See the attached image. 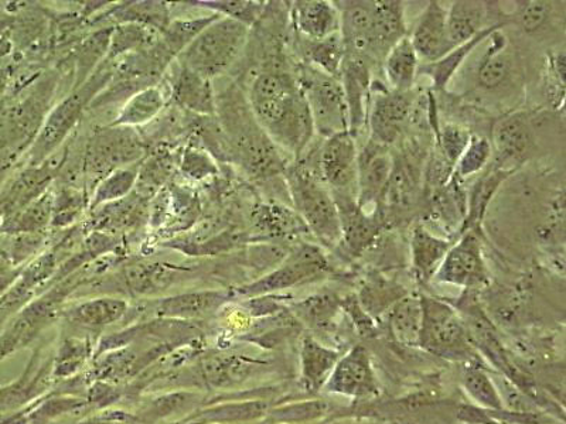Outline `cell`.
I'll use <instances>...</instances> for the list:
<instances>
[{
  "label": "cell",
  "mask_w": 566,
  "mask_h": 424,
  "mask_svg": "<svg viewBox=\"0 0 566 424\" xmlns=\"http://www.w3.org/2000/svg\"><path fill=\"white\" fill-rule=\"evenodd\" d=\"M247 98L256 123L277 148L292 160L300 159L316 134L295 71L266 65L252 78Z\"/></svg>",
  "instance_id": "obj_1"
},
{
  "label": "cell",
  "mask_w": 566,
  "mask_h": 424,
  "mask_svg": "<svg viewBox=\"0 0 566 424\" xmlns=\"http://www.w3.org/2000/svg\"><path fill=\"white\" fill-rule=\"evenodd\" d=\"M458 74L468 83L458 98L483 113L499 108H507L505 110L512 113L523 104L524 59L517 43L509 38L504 28L490 33L469 55Z\"/></svg>",
  "instance_id": "obj_2"
},
{
  "label": "cell",
  "mask_w": 566,
  "mask_h": 424,
  "mask_svg": "<svg viewBox=\"0 0 566 424\" xmlns=\"http://www.w3.org/2000/svg\"><path fill=\"white\" fill-rule=\"evenodd\" d=\"M216 118L229 163L239 166L250 179L261 183L285 174L291 165L290 156L283 153L256 123L240 85L231 84L216 94Z\"/></svg>",
  "instance_id": "obj_3"
},
{
  "label": "cell",
  "mask_w": 566,
  "mask_h": 424,
  "mask_svg": "<svg viewBox=\"0 0 566 424\" xmlns=\"http://www.w3.org/2000/svg\"><path fill=\"white\" fill-rule=\"evenodd\" d=\"M557 113L547 109H514L499 115L489 130L494 169L518 173L539 155V132L547 128Z\"/></svg>",
  "instance_id": "obj_4"
},
{
  "label": "cell",
  "mask_w": 566,
  "mask_h": 424,
  "mask_svg": "<svg viewBox=\"0 0 566 424\" xmlns=\"http://www.w3.org/2000/svg\"><path fill=\"white\" fill-rule=\"evenodd\" d=\"M292 209L305 222L317 245L337 250L342 241L340 216L335 199L316 174L293 160L283 174Z\"/></svg>",
  "instance_id": "obj_5"
},
{
  "label": "cell",
  "mask_w": 566,
  "mask_h": 424,
  "mask_svg": "<svg viewBox=\"0 0 566 424\" xmlns=\"http://www.w3.org/2000/svg\"><path fill=\"white\" fill-rule=\"evenodd\" d=\"M57 77L50 74L40 78L29 89L27 97L7 106L0 115V171L17 163L24 151H29L42 129L54 103Z\"/></svg>",
  "instance_id": "obj_6"
},
{
  "label": "cell",
  "mask_w": 566,
  "mask_h": 424,
  "mask_svg": "<svg viewBox=\"0 0 566 424\" xmlns=\"http://www.w3.org/2000/svg\"><path fill=\"white\" fill-rule=\"evenodd\" d=\"M251 28L229 18L214 20L177 55V64L214 80L239 62L250 40Z\"/></svg>",
  "instance_id": "obj_7"
},
{
  "label": "cell",
  "mask_w": 566,
  "mask_h": 424,
  "mask_svg": "<svg viewBox=\"0 0 566 424\" xmlns=\"http://www.w3.org/2000/svg\"><path fill=\"white\" fill-rule=\"evenodd\" d=\"M113 77L114 64L105 60L83 85L74 88L73 93L50 110L38 138L28 151L29 165H40L55 150L62 148L75 125L80 123L81 116L90 108L98 94L108 87Z\"/></svg>",
  "instance_id": "obj_8"
},
{
  "label": "cell",
  "mask_w": 566,
  "mask_h": 424,
  "mask_svg": "<svg viewBox=\"0 0 566 424\" xmlns=\"http://www.w3.org/2000/svg\"><path fill=\"white\" fill-rule=\"evenodd\" d=\"M357 140L350 132H343L321 141L313 140L296 160L321 179L333 199L348 197L357 200Z\"/></svg>",
  "instance_id": "obj_9"
},
{
  "label": "cell",
  "mask_w": 566,
  "mask_h": 424,
  "mask_svg": "<svg viewBox=\"0 0 566 424\" xmlns=\"http://www.w3.org/2000/svg\"><path fill=\"white\" fill-rule=\"evenodd\" d=\"M148 145L138 130L126 126H104L85 144L83 176L98 184L116 170L139 165L148 156Z\"/></svg>",
  "instance_id": "obj_10"
},
{
  "label": "cell",
  "mask_w": 566,
  "mask_h": 424,
  "mask_svg": "<svg viewBox=\"0 0 566 424\" xmlns=\"http://www.w3.org/2000/svg\"><path fill=\"white\" fill-rule=\"evenodd\" d=\"M421 305L419 347L448 360L467 362L478 358L468 327L451 301L421 295Z\"/></svg>",
  "instance_id": "obj_11"
},
{
  "label": "cell",
  "mask_w": 566,
  "mask_h": 424,
  "mask_svg": "<svg viewBox=\"0 0 566 424\" xmlns=\"http://www.w3.org/2000/svg\"><path fill=\"white\" fill-rule=\"evenodd\" d=\"M295 75L310 106L317 138L350 132V114L340 78L302 63H297Z\"/></svg>",
  "instance_id": "obj_12"
},
{
  "label": "cell",
  "mask_w": 566,
  "mask_h": 424,
  "mask_svg": "<svg viewBox=\"0 0 566 424\" xmlns=\"http://www.w3.org/2000/svg\"><path fill=\"white\" fill-rule=\"evenodd\" d=\"M419 97L416 89L399 93L374 80L367 114L368 138L388 148L397 146L416 124L423 104Z\"/></svg>",
  "instance_id": "obj_13"
},
{
  "label": "cell",
  "mask_w": 566,
  "mask_h": 424,
  "mask_svg": "<svg viewBox=\"0 0 566 424\" xmlns=\"http://www.w3.org/2000/svg\"><path fill=\"white\" fill-rule=\"evenodd\" d=\"M483 230H470L459 236L442 261L432 282L459 287L464 292H482L492 283L484 250Z\"/></svg>",
  "instance_id": "obj_14"
},
{
  "label": "cell",
  "mask_w": 566,
  "mask_h": 424,
  "mask_svg": "<svg viewBox=\"0 0 566 424\" xmlns=\"http://www.w3.org/2000/svg\"><path fill=\"white\" fill-rule=\"evenodd\" d=\"M69 148L55 150L40 165H28L0 191V222L27 209L50 189L55 176L62 173Z\"/></svg>",
  "instance_id": "obj_15"
},
{
  "label": "cell",
  "mask_w": 566,
  "mask_h": 424,
  "mask_svg": "<svg viewBox=\"0 0 566 424\" xmlns=\"http://www.w3.org/2000/svg\"><path fill=\"white\" fill-rule=\"evenodd\" d=\"M335 272L331 259L321 245L315 242H302L291 247L282 265L265 279L251 287L256 293L287 289L305 283L326 279Z\"/></svg>",
  "instance_id": "obj_16"
},
{
  "label": "cell",
  "mask_w": 566,
  "mask_h": 424,
  "mask_svg": "<svg viewBox=\"0 0 566 424\" xmlns=\"http://www.w3.org/2000/svg\"><path fill=\"white\" fill-rule=\"evenodd\" d=\"M515 7L505 12V23L513 26L531 42L548 44L553 49L564 47L566 10L563 2L528 0L514 2Z\"/></svg>",
  "instance_id": "obj_17"
},
{
  "label": "cell",
  "mask_w": 566,
  "mask_h": 424,
  "mask_svg": "<svg viewBox=\"0 0 566 424\" xmlns=\"http://www.w3.org/2000/svg\"><path fill=\"white\" fill-rule=\"evenodd\" d=\"M392 148L370 138L358 145L357 204L368 214L381 211L389 176L392 171Z\"/></svg>",
  "instance_id": "obj_18"
},
{
  "label": "cell",
  "mask_w": 566,
  "mask_h": 424,
  "mask_svg": "<svg viewBox=\"0 0 566 424\" xmlns=\"http://www.w3.org/2000/svg\"><path fill=\"white\" fill-rule=\"evenodd\" d=\"M338 216H340L342 241L337 250L348 259H358L371 251L381 239L384 232L388 231L382 212L368 214L357 204L356 199H335Z\"/></svg>",
  "instance_id": "obj_19"
},
{
  "label": "cell",
  "mask_w": 566,
  "mask_h": 424,
  "mask_svg": "<svg viewBox=\"0 0 566 424\" xmlns=\"http://www.w3.org/2000/svg\"><path fill=\"white\" fill-rule=\"evenodd\" d=\"M323 389L328 393L350 399L380 395V382L374 371L371 356L367 348L356 346L342 356Z\"/></svg>",
  "instance_id": "obj_20"
},
{
  "label": "cell",
  "mask_w": 566,
  "mask_h": 424,
  "mask_svg": "<svg viewBox=\"0 0 566 424\" xmlns=\"http://www.w3.org/2000/svg\"><path fill=\"white\" fill-rule=\"evenodd\" d=\"M447 24L449 38L454 47L476 38L490 28L504 26L505 10L493 2L458 0L448 8Z\"/></svg>",
  "instance_id": "obj_21"
},
{
  "label": "cell",
  "mask_w": 566,
  "mask_h": 424,
  "mask_svg": "<svg viewBox=\"0 0 566 424\" xmlns=\"http://www.w3.org/2000/svg\"><path fill=\"white\" fill-rule=\"evenodd\" d=\"M447 13L444 3H428L418 18L416 28L408 34L421 64L437 63L454 49L448 33Z\"/></svg>",
  "instance_id": "obj_22"
},
{
  "label": "cell",
  "mask_w": 566,
  "mask_h": 424,
  "mask_svg": "<svg viewBox=\"0 0 566 424\" xmlns=\"http://www.w3.org/2000/svg\"><path fill=\"white\" fill-rule=\"evenodd\" d=\"M407 35L403 2L374 0L370 29V55L374 62L382 64L389 50Z\"/></svg>",
  "instance_id": "obj_23"
},
{
  "label": "cell",
  "mask_w": 566,
  "mask_h": 424,
  "mask_svg": "<svg viewBox=\"0 0 566 424\" xmlns=\"http://www.w3.org/2000/svg\"><path fill=\"white\" fill-rule=\"evenodd\" d=\"M453 244V240L434 234L422 222H417L412 226L408 246L412 274L419 286H427L433 280L434 274Z\"/></svg>",
  "instance_id": "obj_24"
},
{
  "label": "cell",
  "mask_w": 566,
  "mask_h": 424,
  "mask_svg": "<svg viewBox=\"0 0 566 424\" xmlns=\"http://www.w3.org/2000/svg\"><path fill=\"white\" fill-rule=\"evenodd\" d=\"M292 29L310 40L326 39L340 33V12L336 2L328 0H300L290 8Z\"/></svg>",
  "instance_id": "obj_25"
},
{
  "label": "cell",
  "mask_w": 566,
  "mask_h": 424,
  "mask_svg": "<svg viewBox=\"0 0 566 424\" xmlns=\"http://www.w3.org/2000/svg\"><path fill=\"white\" fill-rule=\"evenodd\" d=\"M170 97L177 108L197 116H216V93L212 80L176 63Z\"/></svg>",
  "instance_id": "obj_26"
},
{
  "label": "cell",
  "mask_w": 566,
  "mask_h": 424,
  "mask_svg": "<svg viewBox=\"0 0 566 424\" xmlns=\"http://www.w3.org/2000/svg\"><path fill=\"white\" fill-rule=\"evenodd\" d=\"M513 176L509 171L494 169L493 166L489 165L482 173L467 181V184H469L467 187L468 212L459 236L470 230H483L490 205H492L502 187Z\"/></svg>",
  "instance_id": "obj_27"
},
{
  "label": "cell",
  "mask_w": 566,
  "mask_h": 424,
  "mask_svg": "<svg viewBox=\"0 0 566 424\" xmlns=\"http://www.w3.org/2000/svg\"><path fill=\"white\" fill-rule=\"evenodd\" d=\"M251 222L258 241L296 240L297 236L311 235L297 212L282 203L255 205Z\"/></svg>",
  "instance_id": "obj_28"
},
{
  "label": "cell",
  "mask_w": 566,
  "mask_h": 424,
  "mask_svg": "<svg viewBox=\"0 0 566 424\" xmlns=\"http://www.w3.org/2000/svg\"><path fill=\"white\" fill-rule=\"evenodd\" d=\"M146 210V199L134 191L123 200L94 209L90 220L91 226L95 232L119 234L120 231L136 229L144 221Z\"/></svg>",
  "instance_id": "obj_29"
},
{
  "label": "cell",
  "mask_w": 566,
  "mask_h": 424,
  "mask_svg": "<svg viewBox=\"0 0 566 424\" xmlns=\"http://www.w3.org/2000/svg\"><path fill=\"white\" fill-rule=\"evenodd\" d=\"M293 49L300 55V63L322 71V73L340 78L343 60H345V44L340 33L328 35L326 39L310 40L295 33Z\"/></svg>",
  "instance_id": "obj_30"
},
{
  "label": "cell",
  "mask_w": 566,
  "mask_h": 424,
  "mask_svg": "<svg viewBox=\"0 0 566 424\" xmlns=\"http://www.w3.org/2000/svg\"><path fill=\"white\" fill-rule=\"evenodd\" d=\"M419 67H421V60L407 35L399 40L384 59L382 70L388 88L399 91V93L416 89Z\"/></svg>",
  "instance_id": "obj_31"
},
{
  "label": "cell",
  "mask_w": 566,
  "mask_h": 424,
  "mask_svg": "<svg viewBox=\"0 0 566 424\" xmlns=\"http://www.w3.org/2000/svg\"><path fill=\"white\" fill-rule=\"evenodd\" d=\"M340 358V351L307 336L302 347V378L307 391L316 393L325 388Z\"/></svg>",
  "instance_id": "obj_32"
},
{
  "label": "cell",
  "mask_w": 566,
  "mask_h": 424,
  "mask_svg": "<svg viewBox=\"0 0 566 424\" xmlns=\"http://www.w3.org/2000/svg\"><path fill=\"white\" fill-rule=\"evenodd\" d=\"M409 295L401 283L384 276L380 272H371L364 277L357 299L367 315L373 318L387 315L397 301Z\"/></svg>",
  "instance_id": "obj_33"
},
{
  "label": "cell",
  "mask_w": 566,
  "mask_h": 424,
  "mask_svg": "<svg viewBox=\"0 0 566 424\" xmlns=\"http://www.w3.org/2000/svg\"><path fill=\"white\" fill-rule=\"evenodd\" d=\"M502 28L504 26H494L484 30V32L478 34L476 38L454 47L451 53L444 55V57L439 60L437 63L421 64V67H419V75H427V77L431 78V91L433 94L447 93L452 80L457 77L459 70L462 68V65L467 62L469 55L473 53V50L476 49L480 43H483L484 40L489 38L490 33Z\"/></svg>",
  "instance_id": "obj_34"
},
{
  "label": "cell",
  "mask_w": 566,
  "mask_h": 424,
  "mask_svg": "<svg viewBox=\"0 0 566 424\" xmlns=\"http://www.w3.org/2000/svg\"><path fill=\"white\" fill-rule=\"evenodd\" d=\"M389 331L397 342L407 347H419L422 327L421 296L407 295L386 315Z\"/></svg>",
  "instance_id": "obj_35"
},
{
  "label": "cell",
  "mask_w": 566,
  "mask_h": 424,
  "mask_svg": "<svg viewBox=\"0 0 566 424\" xmlns=\"http://www.w3.org/2000/svg\"><path fill=\"white\" fill-rule=\"evenodd\" d=\"M53 221L52 187L27 209L0 222V235L45 234Z\"/></svg>",
  "instance_id": "obj_36"
},
{
  "label": "cell",
  "mask_w": 566,
  "mask_h": 424,
  "mask_svg": "<svg viewBox=\"0 0 566 424\" xmlns=\"http://www.w3.org/2000/svg\"><path fill=\"white\" fill-rule=\"evenodd\" d=\"M165 108L164 91L151 85V87L142 89L129 97L118 116L109 125L135 129L136 126L150 124Z\"/></svg>",
  "instance_id": "obj_37"
},
{
  "label": "cell",
  "mask_w": 566,
  "mask_h": 424,
  "mask_svg": "<svg viewBox=\"0 0 566 424\" xmlns=\"http://www.w3.org/2000/svg\"><path fill=\"white\" fill-rule=\"evenodd\" d=\"M460 381H462L464 392L484 411H504L502 398L494 385L492 373L480 361V358L463 362L462 380Z\"/></svg>",
  "instance_id": "obj_38"
},
{
  "label": "cell",
  "mask_w": 566,
  "mask_h": 424,
  "mask_svg": "<svg viewBox=\"0 0 566 424\" xmlns=\"http://www.w3.org/2000/svg\"><path fill=\"white\" fill-rule=\"evenodd\" d=\"M114 28H104L91 33L74 52V88L83 85L97 71L108 55L111 34Z\"/></svg>",
  "instance_id": "obj_39"
},
{
  "label": "cell",
  "mask_w": 566,
  "mask_h": 424,
  "mask_svg": "<svg viewBox=\"0 0 566 424\" xmlns=\"http://www.w3.org/2000/svg\"><path fill=\"white\" fill-rule=\"evenodd\" d=\"M343 297L335 292L316 293L296 303V315L315 331H327L335 327L336 318L343 311Z\"/></svg>",
  "instance_id": "obj_40"
},
{
  "label": "cell",
  "mask_w": 566,
  "mask_h": 424,
  "mask_svg": "<svg viewBox=\"0 0 566 424\" xmlns=\"http://www.w3.org/2000/svg\"><path fill=\"white\" fill-rule=\"evenodd\" d=\"M159 30L144 26L138 23H123L113 29L106 62H114L124 55L142 52L150 49L159 42Z\"/></svg>",
  "instance_id": "obj_41"
},
{
  "label": "cell",
  "mask_w": 566,
  "mask_h": 424,
  "mask_svg": "<svg viewBox=\"0 0 566 424\" xmlns=\"http://www.w3.org/2000/svg\"><path fill=\"white\" fill-rule=\"evenodd\" d=\"M541 93L545 108L551 113L564 114L565 103V49L548 50L541 74Z\"/></svg>",
  "instance_id": "obj_42"
},
{
  "label": "cell",
  "mask_w": 566,
  "mask_h": 424,
  "mask_svg": "<svg viewBox=\"0 0 566 424\" xmlns=\"http://www.w3.org/2000/svg\"><path fill=\"white\" fill-rule=\"evenodd\" d=\"M175 159L166 146L156 151V153H148L139 165L138 180H136V191L140 197L148 200L151 195L159 193L166 180L174 169Z\"/></svg>",
  "instance_id": "obj_43"
},
{
  "label": "cell",
  "mask_w": 566,
  "mask_h": 424,
  "mask_svg": "<svg viewBox=\"0 0 566 424\" xmlns=\"http://www.w3.org/2000/svg\"><path fill=\"white\" fill-rule=\"evenodd\" d=\"M111 17L123 23H138L164 32L168 28V7L160 2L129 3V7H115L111 10Z\"/></svg>",
  "instance_id": "obj_44"
},
{
  "label": "cell",
  "mask_w": 566,
  "mask_h": 424,
  "mask_svg": "<svg viewBox=\"0 0 566 424\" xmlns=\"http://www.w3.org/2000/svg\"><path fill=\"white\" fill-rule=\"evenodd\" d=\"M139 165L116 170L101 180L97 189H95L91 210L103 204L114 203V201L123 200L125 197L133 194L136 180H138Z\"/></svg>",
  "instance_id": "obj_45"
},
{
  "label": "cell",
  "mask_w": 566,
  "mask_h": 424,
  "mask_svg": "<svg viewBox=\"0 0 566 424\" xmlns=\"http://www.w3.org/2000/svg\"><path fill=\"white\" fill-rule=\"evenodd\" d=\"M220 14H212V17L197 18V19H180L176 22H170L168 28L160 34V42L165 45L166 50L177 59L184 50L199 35L203 30L209 26L214 20L219 19Z\"/></svg>",
  "instance_id": "obj_46"
},
{
  "label": "cell",
  "mask_w": 566,
  "mask_h": 424,
  "mask_svg": "<svg viewBox=\"0 0 566 424\" xmlns=\"http://www.w3.org/2000/svg\"><path fill=\"white\" fill-rule=\"evenodd\" d=\"M193 4L214 10L216 14L237 20L248 28L260 23L268 7L266 2H250V0H203V2H193Z\"/></svg>",
  "instance_id": "obj_47"
},
{
  "label": "cell",
  "mask_w": 566,
  "mask_h": 424,
  "mask_svg": "<svg viewBox=\"0 0 566 424\" xmlns=\"http://www.w3.org/2000/svg\"><path fill=\"white\" fill-rule=\"evenodd\" d=\"M492 145L486 135L473 134L467 150L463 151L462 158L459 159L454 176L458 179L469 181L482 173L492 161Z\"/></svg>",
  "instance_id": "obj_48"
},
{
  "label": "cell",
  "mask_w": 566,
  "mask_h": 424,
  "mask_svg": "<svg viewBox=\"0 0 566 424\" xmlns=\"http://www.w3.org/2000/svg\"><path fill=\"white\" fill-rule=\"evenodd\" d=\"M472 130L468 126L458 123L439 124L438 132L433 135V144L437 146L449 163L457 168L458 161L462 158L463 151L467 150L470 139H472Z\"/></svg>",
  "instance_id": "obj_49"
},
{
  "label": "cell",
  "mask_w": 566,
  "mask_h": 424,
  "mask_svg": "<svg viewBox=\"0 0 566 424\" xmlns=\"http://www.w3.org/2000/svg\"><path fill=\"white\" fill-rule=\"evenodd\" d=\"M85 195L74 186H63L53 191V221L55 229H65L71 222L77 220L80 212L85 209Z\"/></svg>",
  "instance_id": "obj_50"
},
{
  "label": "cell",
  "mask_w": 566,
  "mask_h": 424,
  "mask_svg": "<svg viewBox=\"0 0 566 424\" xmlns=\"http://www.w3.org/2000/svg\"><path fill=\"white\" fill-rule=\"evenodd\" d=\"M493 382L500 398H502L505 412L517 413V415H531V413H539V407L535 405L533 399L523 391L522 388L515 385L509 378L502 373H492Z\"/></svg>",
  "instance_id": "obj_51"
},
{
  "label": "cell",
  "mask_w": 566,
  "mask_h": 424,
  "mask_svg": "<svg viewBox=\"0 0 566 424\" xmlns=\"http://www.w3.org/2000/svg\"><path fill=\"white\" fill-rule=\"evenodd\" d=\"M180 169L191 179L203 180L214 176L219 169L207 151L199 148H187L180 158Z\"/></svg>",
  "instance_id": "obj_52"
},
{
  "label": "cell",
  "mask_w": 566,
  "mask_h": 424,
  "mask_svg": "<svg viewBox=\"0 0 566 424\" xmlns=\"http://www.w3.org/2000/svg\"><path fill=\"white\" fill-rule=\"evenodd\" d=\"M343 311L350 317L353 326L356 327L358 335L363 337L371 336L374 331V318L367 315V311L363 309L360 301H358L356 295H348L343 297Z\"/></svg>",
  "instance_id": "obj_53"
},
{
  "label": "cell",
  "mask_w": 566,
  "mask_h": 424,
  "mask_svg": "<svg viewBox=\"0 0 566 424\" xmlns=\"http://www.w3.org/2000/svg\"><path fill=\"white\" fill-rule=\"evenodd\" d=\"M13 42L8 38V34L0 33V62L7 59L13 52Z\"/></svg>",
  "instance_id": "obj_54"
}]
</instances>
